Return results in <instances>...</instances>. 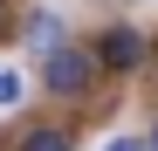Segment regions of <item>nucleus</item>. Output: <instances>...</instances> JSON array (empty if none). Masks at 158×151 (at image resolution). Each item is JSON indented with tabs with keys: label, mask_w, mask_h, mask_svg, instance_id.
Instances as JSON below:
<instances>
[{
	"label": "nucleus",
	"mask_w": 158,
	"mask_h": 151,
	"mask_svg": "<svg viewBox=\"0 0 158 151\" xmlns=\"http://www.w3.org/2000/svg\"><path fill=\"white\" fill-rule=\"evenodd\" d=\"M96 69H103V55H89V48H55L41 76H48V89H55V96H89Z\"/></svg>",
	"instance_id": "nucleus-1"
},
{
	"label": "nucleus",
	"mask_w": 158,
	"mask_h": 151,
	"mask_svg": "<svg viewBox=\"0 0 158 151\" xmlns=\"http://www.w3.org/2000/svg\"><path fill=\"white\" fill-rule=\"evenodd\" d=\"M21 151H69V131H55V124H48V131H28Z\"/></svg>",
	"instance_id": "nucleus-4"
},
{
	"label": "nucleus",
	"mask_w": 158,
	"mask_h": 151,
	"mask_svg": "<svg viewBox=\"0 0 158 151\" xmlns=\"http://www.w3.org/2000/svg\"><path fill=\"white\" fill-rule=\"evenodd\" d=\"M14 96H21V83H14V76H7V69H0V110H7V103H14Z\"/></svg>",
	"instance_id": "nucleus-5"
},
{
	"label": "nucleus",
	"mask_w": 158,
	"mask_h": 151,
	"mask_svg": "<svg viewBox=\"0 0 158 151\" xmlns=\"http://www.w3.org/2000/svg\"><path fill=\"white\" fill-rule=\"evenodd\" d=\"M110 151H151V137H110Z\"/></svg>",
	"instance_id": "nucleus-6"
},
{
	"label": "nucleus",
	"mask_w": 158,
	"mask_h": 151,
	"mask_svg": "<svg viewBox=\"0 0 158 151\" xmlns=\"http://www.w3.org/2000/svg\"><path fill=\"white\" fill-rule=\"evenodd\" d=\"M151 151H158V131H151Z\"/></svg>",
	"instance_id": "nucleus-7"
},
{
	"label": "nucleus",
	"mask_w": 158,
	"mask_h": 151,
	"mask_svg": "<svg viewBox=\"0 0 158 151\" xmlns=\"http://www.w3.org/2000/svg\"><path fill=\"white\" fill-rule=\"evenodd\" d=\"M0 21H7V7H0Z\"/></svg>",
	"instance_id": "nucleus-8"
},
{
	"label": "nucleus",
	"mask_w": 158,
	"mask_h": 151,
	"mask_svg": "<svg viewBox=\"0 0 158 151\" xmlns=\"http://www.w3.org/2000/svg\"><path fill=\"white\" fill-rule=\"evenodd\" d=\"M144 48H151V41H144L138 28H110V35H103V69H138Z\"/></svg>",
	"instance_id": "nucleus-2"
},
{
	"label": "nucleus",
	"mask_w": 158,
	"mask_h": 151,
	"mask_svg": "<svg viewBox=\"0 0 158 151\" xmlns=\"http://www.w3.org/2000/svg\"><path fill=\"white\" fill-rule=\"evenodd\" d=\"M28 41L41 48V62H48V55L62 48V21H55V14H35V21H28Z\"/></svg>",
	"instance_id": "nucleus-3"
}]
</instances>
